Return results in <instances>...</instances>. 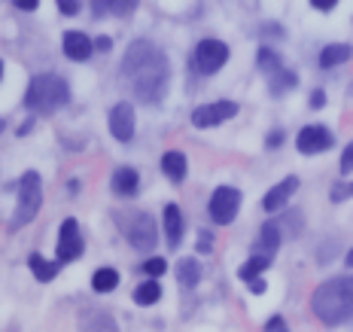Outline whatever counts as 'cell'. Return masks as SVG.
I'll list each match as a JSON object with an SVG mask.
<instances>
[{"instance_id":"f35d334b","label":"cell","mask_w":353,"mask_h":332,"mask_svg":"<svg viewBox=\"0 0 353 332\" xmlns=\"http://www.w3.org/2000/svg\"><path fill=\"white\" fill-rule=\"evenodd\" d=\"M94 46H98V49H101V52H107V49H110V40H107V37H101V40H98V43H94Z\"/></svg>"},{"instance_id":"7c38bea8","label":"cell","mask_w":353,"mask_h":332,"mask_svg":"<svg viewBox=\"0 0 353 332\" xmlns=\"http://www.w3.org/2000/svg\"><path fill=\"white\" fill-rule=\"evenodd\" d=\"M79 332H119V326L101 308H85V311H79Z\"/></svg>"},{"instance_id":"d4e9b609","label":"cell","mask_w":353,"mask_h":332,"mask_svg":"<svg viewBox=\"0 0 353 332\" xmlns=\"http://www.w3.org/2000/svg\"><path fill=\"white\" fill-rule=\"evenodd\" d=\"M161 299V286H159V280H143L141 286L134 290V302L137 305H156V302Z\"/></svg>"},{"instance_id":"60d3db41","label":"cell","mask_w":353,"mask_h":332,"mask_svg":"<svg viewBox=\"0 0 353 332\" xmlns=\"http://www.w3.org/2000/svg\"><path fill=\"white\" fill-rule=\"evenodd\" d=\"M0 77H3V61H0Z\"/></svg>"},{"instance_id":"ba28073f","label":"cell","mask_w":353,"mask_h":332,"mask_svg":"<svg viewBox=\"0 0 353 332\" xmlns=\"http://www.w3.org/2000/svg\"><path fill=\"white\" fill-rule=\"evenodd\" d=\"M83 235H79V223L77 219H64L61 223V232H58V262H73L83 256Z\"/></svg>"},{"instance_id":"e575fe53","label":"cell","mask_w":353,"mask_h":332,"mask_svg":"<svg viewBox=\"0 0 353 332\" xmlns=\"http://www.w3.org/2000/svg\"><path fill=\"white\" fill-rule=\"evenodd\" d=\"M16 6H19V10H25V12H31V10H37L40 3H37V0H16Z\"/></svg>"},{"instance_id":"4fadbf2b","label":"cell","mask_w":353,"mask_h":332,"mask_svg":"<svg viewBox=\"0 0 353 332\" xmlns=\"http://www.w3.org/2000/svg\"><path fill=\"white\" fill-rule=\"evenodd\" d=\"M61 46H64V55H68L70 61H88L94 52V43L88 40L83 31H68L61 40Z\"/></svg>"},{"instance_id":"f546056e","label":"cell","mask_w":353,"mask_h":332,"mask_svg":"<svg viewBox=\"0 0 353 332\" xmlns=\"http://www.w3.org/2000/svg\"><path fill=\"white\" fill-rule=\"evenodd\" d=\"M353 171V140L347 144V150H344V156H341V174L347 177Z\"/></svg>"},{"instance_id":"9a60e30c","label":"cell","mask_w":353,"mask_h":332,"mask_svg":"<svg viewBox=\"0 0 353 332\" xmlns=\"http://www.w3.org/2000/svg\"><path fill=\"white\" fill-rule=\"evenodd\" d=\"M110 186H113L116 195H134L137 186H141V177H137L134 168H116Z\"/></svg>"},{"instance_id":"ffe728a7","label":"cell","mask_w":353,"mask_h":332,"mask_svg":"<svg viewBox=\"0 0 353 332\" xmlns=\"http://www.w3.org/2000/svg\"><path fill=\"white\" fill-rule=\"evenodd\" d=\"M28 265H31L34 277L40 280V284H49V280H55V277H58V262L43 260L40 253H31V256H28Z\"/></svg>"},{"instance_id":"7402d4cb","label":"cell","mask_w":353,"mask_h":332,"mask_svg":"<svg viewBox=\"0 0 353 332\" xmlns=\"http://www.w3.org/2000/svg\"><path fill=\"white\" fill-rule=\"evenodd\" d=\"M268 265H271V256H259V253H253V256H250V260L238 268V277H241V280H247V284H250V280H256V277L262 275V271H268Z\"/></svg>"},{"instance_id":"836d02e7","label":"cell","mask_w":353,"mask_h":332,"mask_svg":"<svg viewBox=\"0 0 353 332\" xmlns=\"http://www.w3.org/2000/svg\"><path fill=\"white\" fill-rule=\"evenodd\" d=\"M311 6L314 10H320V12H329V10H335V0H311Z\"/></svg>"},{"instance_id":"1f68e13d","label":"cell","mask_w":353,"mask_h":332,"mask_svg":"<svg viewBox=\"0 0 353 332\" xmlns=\"http://www.w3.org/2000/svg\"><path fill=\"white\" fill-rule=\"evenodd\" d=\"M58 10H61V16H77L79 3L77 0H58Z\"/></svg>"},{"instance_id":"2e32d148","label":"cell","mask_w":353,"mask_h":332,"mask_svg":"<svg viewBox=\"0 0 353 332\" xmlns=\"http://www.w3.org/2000/svg\"><path fill=\"white\" fill-rule=\"evenodd\" d=\"M165 238H168V247H180L183 241V213L176 204L165 208Z\"/></svg>"},{"instance_id":"603a6c76","label":"cell","mask_w":353,"mask_h":332,"mask_svg":"<svg viewBox=\"0 0 353 332\" xmlns=\"http://www.w3.org/2000/svg\"><path fill=\"white\" fill-rule=\"evenodd\" d=\"M92 286H94V293L116 290V286H119V271H116V268H98L92 275Z\"/></svg>"},{"instance_id":"5b68a950","label":"cell","mask_w":353,"mask_h":332,"mask_svg":"<svg viewBox=\"0 0 353 332\" xmlns=\"http://www.w3.org/2000/svg\"><path fill=\"white\" fill-rule=\"evenodd\" d=\"M122 232H125V238L131 241V247H137V250H152L156 247V238H159L156 223H152V217L150 213H143V211L128 213V217H125Z\"/></svg>"},{"instance_id":"ac0fdd59","label":"cell","mask_w":353,"mask_h":332,"mask_svg":"<svg viewBox=\"0 0 353 332\" xmlns=\"http://www.w3.org/2000/svg\"><path fill=\"white\" fill-rule=\"evenodd\" d=\"M281 247V226L277 223H265L259 232V241H256V253L259 256H271L274 260V250Z\"/></svg>"},{"instance_id":"b9f144b4","label":"cell","mask_w":353,"mask_h":332,"mask_svg":"<svg viewBox=\"0 0 353 332\" xmlns=\"http://www.w3.org/2000/svg\"><path fill=\"white\" fill-rule=\"evenodd\" d=\"M0 131H3V122H0Z\"/></svg>"},{"instance_id":"8992f818","label":"cell","mask_w":353,"mask_h":332,"mask_svg":"<svg viewBox=\"0 0 353 332\" xmlns=\"http://www.w3.org/2000/svg\"><path fill=\"white\" fill-rule=\"evenodd\" d=\"M229 61V46L223 40H201L195 46V55H192V68L201 73V77H210L216 73L219 68H225Z\"/></svg>"},{"instance_id":"44dd1931","label":"cell","mask_w":353,"mask_h":332,"mask_svg":"<svg viewBox=\"0 0 353 332\" xmlns=\"http://www.w3.org/2000/svg\"><path fill=\"white\" fill-rule=\"evenodd\" d=\"M176 280H180L183 286H195L198 280H201V265H198L195 256H186V260L176 262Z\"/></svg>"},{"instance_id":"52a82bcc","label":"cell","mask_w":353,"mask_h":332,"mask_svg":"<svg viewBox=\"0 0 353 332\" xmlns=\"http://www.w3.org/2000/svg\"><path fill=\"white\" fill-rule=\"evenodd\" d=\"M208 211H210V219L216 226H229L241 211V193L234 186H219L216 193L210 195Z\"/></svg>"},{"instance_id":"3957f363","label":"cell","mask_w":353,"mask_h":332,"mask_svg":"<svg viewBox=\"0 0 353 332\" xmlns=\"http://www.w3.org/2000/svg\"><path fill=\"white\" fill-rule=\"evenodd\" d=\"M68 101H70V86L58 73H40V77H34L25 92V104L37 110V113H55Z\"/></svg>"},{"instance_id":"7a4b0ae2","label":"cell","mask_w":353,"mask_h":332,"mask_svg":"<svg viewBox=\"0 0 353 332\" xmlns=\"http://www.w3.org/2000/svg\"><path fill=\"white\" fill-rule=\"evenodd\" d=\"M311 308L329 326L350 320L353 317V275L350 277H332L320 284L311 296Z\"/></svg>"},{"instance_id":"d6986e66","label":"cell","mask_w":353,"mask_h":332,"mask_svg":"<svg viewBox=\"0 0 353 332\" xmlns=\"http://www.w3.org/2000/svg\"><path fill=\"white\" fill-rule=\"evenodd\" d=\"M353 49L347 46V43H332V46H326L320 52V68H338V64L350 61Z\"/></svg>"},{"instance_id":"e0dca14e","label":"cell","mask_w":353,"mask_h":332,"mask_svg":"<svg viewBox=\"0 0 353 332\" xmlns=\"http://www.w3.org/2000/svg\"><path fill=\"white\" fill-rule=\"evenodd\" d=\"M186 156H183L180 150H168L165 156H161V171H165V177H171L174 183H183L186 180Z\"/></svg>"},{"instance_id":"d6a6232c","label":"cell","mask_w":353,"mask_h":332,"mask_svg":"<svg viewBox=\"0 0 353 332\" xmlns=\"http://www.w3.org/2000/svg\"><path fill=\"white\" fill-rule=\"evenodd\" d=\"M311 107L314 110L326 107V92H323V88H314V92H311Z\"/></svg>"},{"instance_id":"d590c367","label":"cell","mask_w":353,"mask_h":332,"mask_svg":"<svg viewBox=\"0 0 353 332\" xmlns=\"http://www.w3.org/2000/svg\"><path fill=\"white\" fill-rule=\"evenodd\" d=\"M250 290H253V293H256V296H259V293H265V280H262V277L250 280Z\"/></svg>"},{"instance_id":"ab89813d","label":"cell","mask_w":353,"mask_h":332,"mask_svg":"<svg viewBox=\"0 0 353 332\" xmlns=\"http://www.w3.org/2000/svg\"><path fill=\"white\" fill-rule=\"evenodd\" d=\"M347 265H350V268H353V247H350V253H347Z\"/></svg>"},{"instance_id":"83f0119b","label":"cell","mask_w":353,"mask_h":332,"mask_svg":"<svg viewBox=\"0 0 353 332\" xmlns=\"http://www.w3.org/2000/svg\"><path fill=\"white\" fill-rule=\"evenodd\" d=\"M168 271V262L161 260V256H152V260L143 262V275H150V280H156L159 275H165Z\"/></svg>"},{"instance_id":"f1b7e54d","label":"cell","mask_w":353,"mask_h":332,"mask_svg":"<svg viewBox=\"0 0 353 332\" xmlns=\"http://www.w3.org/2000/svg\"><path fill=\"white\" fill-rule=\"evenodd\" d=\"M353 195V183H338L332 189V202H344V198Z\"/></svg>"},{"instance_id":"4dcf8cb0","label":"cell","mask_w":353,"mask_h":332,"mask_svg":"<svg viewBox=\"0 0 353 332\" xmlns=\"http://www.w3.org/2000/svg\"><path fill=\"white\" fill-rule=\"evenodd\" d=\"M265 332H290V326H286L283 317H271V320L265 323Z\"/></svg>"},{"instance_id":"8d00e7d4","label":"cell","mask_w":353,"mask_h":332,"mask_svg":"<svg viewBox=\"0 0 353 332\" xmlns=\"http://www.w3.org/2000/svg\"><path fill=\"white\" fill-rule=\"evenodd\" d=\"M198 250H201V253H210V235H201V238H198Z\"/></svg>"},{"instance_id":"5bb4252c","label":"cell","mask_w":353,"mask_h":332,"mask_svg":"<svg viewBox=\"0 0 353 332\" xmlns=\"http://www.w3.org/2000/svg\"><path fill=\"white\" fill-rule=\"evenodd\" d=\"M296 189H299V177H286V180H281L274 189H268V193H265L262 208L265 211H281L283 204L296 195Z\"/></svg>"},{"instance_id":"74e56055","label":"cell","mask_w":353,"mask_h":332,"mask_svg":"<svg viewBox=\"0 0 353 332\" xmlns=\"http://www.w3.org/2000/svg\"><path fill=\"white\" fill-rule=\"evenodd\" d=\"M281 140H283V131H274V135H271L268 140H265V144H268V146H277V144H281Z\"/></svg>"},{"instance_id":"4316f807","label":"cell","mask_w":353,"mask_h":332,"mask_svg":"<svg viewBox=\"0 0 353 332\" xmlns=\"http://www.w3.org/2000/svg\"><path fill=\"white\" fill-rule=\"evenodd\" d=\"M137 3H94V16H107V12H113V16H131L134 12Z\"/></svg>"},{"instance_id":"cb8c5ba5","label":"cell","mask_w":353,"mask_h":332,"mask_svg":"<svg viewBox=\"0 0 353 332\" xmlns=\"http://www.w3.org/2000/svg\"><path fill=\"white\" fill-rule=\"evenodd\" d=\"M299 86V77L292 70H277L274 77H268V88H271V95H283V92H290V88H296Z\"/></svg>"},{"instance_id":"30bf717a","label":"cell","mask_w":353,"mask_h":332,"mask_svg":"<svg viewBox=\"0 0 353 332\" xmlns=\"http://www.w3.org/2000/svg\"><path fill=\"white\" fill-rule=\"evenodd\" d=\"M332 144H335V137H332V131H329L326 125H305V128L299 131V137H296L299 153H305V156H314V153L329 150Z\"/></svg>"},{"instance_id":"277c9868","label":"cell","mask_w":353,"mask_h":332,"mask_svg":"<svg viewBox=\"0 0 353 332\" xmlns=\"http://www.w3.org/2000/svg\"><path fill=\"white\" fill-rule=\"evenodd\" d=\"M43 204V180L37 171H28L19 180V198H16V213H12V226L10 228H21L37 217Z\"/></svg>"},{"instance_id":"8fae6325","label":"cell","mask_w":353,"mask_h":332,"mask_svg":"<svg viewBox=\"0 0 353 332\" xmlns=\"http://www.w3.org/2000/svg\"><path fill=\"white\" fill-rule=\"evenodd\" d=\"M110 135L116 140H122V144H128L131 137H134V107L131 104H116L110 110Z\"/></svg>"},{"instance_id":"6da1fadb","label":"cell","mask_w":353,"mask_h":332,"mask_svg":"<svg viewBox=\"0 0 353 332\" xmlns=\"http://www.w3.org/2000/svg\"><path fill=\"white\" fill-rule=\"evenodd\" d=\"M122 77L131 79L134 95L146 104H161L171 83V64L156 43L134 40L122 58Z\"/></svg>"},{"instance_id":"9c48e42d","label":"cell","mask_w":353,"mask_h":332,"mask_svg":"<svg viewBox=\"0 0 353 332\" xmlns=\"http://www.w3.org/2000/svg\"><path fill=\"white\" fill-rule=\"evenodd\" d=\"M234 113H238L234 101H213V104H201L192 110V125L195 128H213V125L232 119Z\"/></svg>"},{"instance_id":"484cf974","label":"cell","mask_w":353,"mask_h":332,"mask_svg":"<svg viewBox=\"0 0 353 332\" xmlns=\"http://www.w3.org/2000/svg\"><path fill=\"white\" fill-rule=\"evenodd\" d=\"M259 68L268 73V77H274L277 70H283V64H281V58H277V52H271L268 46H262L259 49Z\"/></svg>"}]
</instances>
